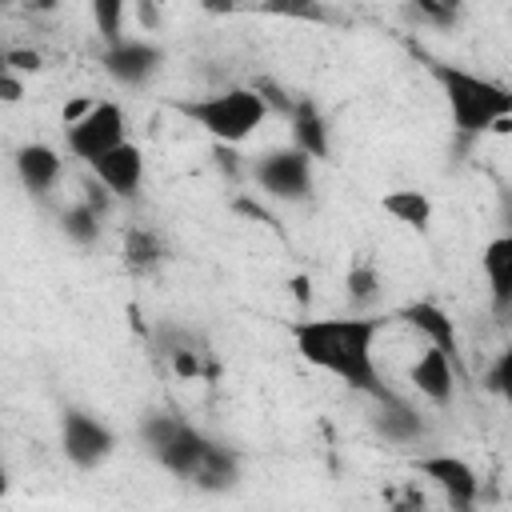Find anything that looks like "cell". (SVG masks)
Masks as SVG:
<instances>
[{
  "mask_svg": "<svg viewBox=\"0 0 512 512\" xmlns=\"http://www.w3.org/2000/svg\"><path fill=\"white\" fill-rule=\"evenodd\" d=\"M236 480H240V456L212 440V448L204 452L200 468L192 472V484L204 488V492H228Z\"/></svg>",
  "mask_w": 512,
  "mask_h": 512,
  "instance_id": "cell-16",
  "label": "cell"
},
{
  "mask_svg": "<svg viewBox=\"0 0 512 512\" xmlns=\"http://www.w3.org/2000/svg\"><path fill=\"white\" fill-rule=\"evenodd\" d=\"M348 300L352 304H368V300H376V292H380V276H376V268L368 264V260H356L352 268H348Z\"/></svg>",
  "mask_w": 512,
  "mask_h": 512,
  "instance_id": "cell-22",
  "label": "cell"
},
{
  "mask_svg": "<svg viewBox=\"0 0 512 512\" xmlns=\"http://www.w3.org/2000/svg\"><path fill=\"white\" fill-rule=\"evenodd\" d=\"M412 472H420L424 480H432L448 504L456 512H476V500H480V476L476 468L464 460V456H452V452H428V456H412Z\"/></svg>",
  "mask_w": 512,
  "mask_h": 512,
  "instance_id": "cell-7",
  "label": "cell"
},
{
  "mask_svg": "<svg viewBox=\"0 0 512 512\" xmlns=\"http://www.w3.org/2000/svg\"><path fill=\"white\" fill-rule=\"evenodd\" d=\"M60 172H64V160H60V152L52 144H24V148H16V176H20V184L32 196L52 192Z\"/></svg>",
  "mask_w": 512,
  "mask_h": 512,
  "instance_id": "cell-13",
  "label": "cell"
},
{
  "mask_svg": "<svg viewBox=\"0 0 512 512\" xmlns=\"http://www.w3.org/2000/svg\"><path fill=\"white\" fill-rule=\"evenodd\" d=\"M400 512H408V508H400Z\"/></svg>",
  "mask_w": 512,
  "mask_h": 512,
  "instance_id": "cell-34",
  "label": "cell"
},
{
  "mask_svg": "<svg viewBox=\"0 0 512 512\" xmlns=\"http://www.w3.org/2000/svg\"><path fill=\"white\" fill-rule=\"evenodd\" d=\"M4 492H8V472H4V464H0V500H4Z\"/></svg>",
  "mask_w": 512,
  "mask_h": 512,
  "instance_id": "cell-32",
  "label": "cell"
},
{
  "mask_svg": "<svg viewBox=\"0 0 512 512\" xmlns=\"http://www.w3.org/2000/svg\"><path fill=\"white\" fill-rule=\"evenodd\" d=\"M120 256H124V264H128L132 272H148V268H156V264L164 260V240H160L152 228L132 224V228H124Z\"/></svg>",
  "mask_w": 512,
  "mask_h": 512,
  "instance_id": "cell-18",
  "label": "cell"
},
{
  "mask_svg": "<svg viewBox=\"0 0 512 512\" xmlns=\"http://www.w3.org/2000/svg\"><path fill=\"white\" fill-rule=\"evenodd\" d=\"M380 208H384L396 224L416 228V232H428V224H432V200H428L424 192H416V188L384 192V196H380Z\"/></svg>",
  "mask_w": 512,
  "mask_h": 512,
  "instance_id": "cell-17",
  "label": "cell"
},
{
  "mask_svg": "<svg viewBox=\"0 0 512 512\" xmlns=\"http://www.w3.org/2000/svg\"><path fill=\"white\" fill-rule=\"evenodd\" d=\"M160 64H164V52H160L156 44L140 40V36H124L120 44L104 48V72H108L112 80L128 84V88L148 84V80L160 72Z\"/></svg>",
  "mask_w": 512,
  "mask_h": 512,
  "instance_id": "cell-9",
  "label": "cell"
},
{
  "mask_svg": "<svg viewBox=\"0 0 512 512\" xmlns=\"http://www.w3.org/2000/svg\"><path fill=\"white\" fill-rule=\"evenodd\" d=\"M88 168H92L96 184H100L108 196H116V200H132V196L140 192V184H144V152H140V144H132V140H124V144H116L112 152L96 156Z\"/></svg>",
  "mask_w": 512,
  "mask_h": 512,
  "instance_id": "cell-8",
  "label": "cell"
},
{
  "mask_svg": "<svg viewBox=\"0 0 512 512\" xmlns=\"http://www.w3.org/2000/svg\"><path fill=\"white\" fill-rule=\"evenodd\" d=\"M212 448V440L200 432V428H192L188 420H180V428L172 432V440L160 448V452H152L172 476H180V480H192V472L200 468V460H204V452Z\"/></svg>",
  "mask_w": 512,
  "mask_h": 512,
  "instance_id": "cell-14",
  "label": "cell"
},
{
  "mask_svg": "<svg viewBox=\"0 0 512 512\" xmlns=\"http://www.w3.org/2000/svg\"><path fill=\"white\" fill-rule=\"evenodd\" d=\"M128 140V124H124V108L116 100H96L76 124L64 128V144L72 156H80L84 164H92L96 156L112 152L116 144Z\"/></svg>",
  "mask_w": 512,
  "mask_h": 512,
  "instance_id": "cell-4",
  "label": "cell"
},
{
  "mask_svg": "<svg viewBox=\"0 0 512 512\" xmlns=\"http://www.w3.org/2000/svg\"><path fill=\"white\" fill-rule=\"evenodd\" d=\"M92 104H96V100H72V104L64 108V128H68V124H76V120H80V116H84Z\"/></svg>",
  "mask_w": 512,
  "mask_h": 512,
  "instance_id": "cell-29",
  "label": "cell"
},
{
  "mask_svg": "<svg viewBox=\"0 0 512 512\" xmlns=\"http://www.w3.org/2000/svg\"><path fill=\"white\" fill-rule=\"evenodd\" d=\"M404 324H412L424 340H428V348H436V352H444L456 368H460V336H456V324H452V316L440 308V304H432V300H408L400 312H396Z\"/></svg>",
  "mask_w": 512,
  "mask_h": 512,
  "instance_id": "cell-10",
  "label": "cell"
},
{
  "mask_svg": "<svg viewBox=\"0 0 512 512\" xmlns=\"http://www.w3.org/2000/svg\"><path fill=\"white\" fill-rule=\"evenodd\" d=\"M288 120H292V140H296L292 148H296V152H304L308 160H328V156H332L328 120H324V112H320L308 96H296Z\"/></svg>",
  "mask_w": 512,
  "mask_h": 512,
  "instance_id": "cell-12",
  "label": "cell"
},
{
  "mask_svg": "<svg viewBox=\"0 0 512 512\" xmlns=\"http://www.w3.org/2000/svg\"><path fill=\"white\" fill-rule=\"evenodd\" d=\"M480 268L488 276L496 316H508V308H512V236H492L480 252Z\"/></svg>",
  "mask_w": 512,
  "mask_h": 512,
  "instance_id": "cell-15",
  "label": "cell"
},
{
  "mask_svg": "<svg viewBox=\"0 0 512 512\" xmlns=\"http://www.w3.org/2000/svg\"><path fill=\"white\" fill-rule=\"evenodd\" d=\"M8 72V48H0V76Z\"/></svg>",
  "mask_w": 512,
  "mask_h": 512,
  "instance_id": "cell-33",
  "label": "cell"
},
{
  "mask_svg": "<svg viewBox=\"0 0 512 512\" xmlns=\"http://www.w3.org/2000/svg\"><path fill=\"white\" fill-rule=\"evenodd\" d=\"M136 16L144 20V28H156V24H160V12H156L152 4H136Z\"/></svg>",
  "mask_w": 512,
  "mask_h": 512,
  "instance_id": "cell-30",
  "label": "cell"
},
{
  "mask_svg": "<svg viewBox=\"0 0 512 512\" xmlns=\"http://www.w3.org/2000/svg\"><path fill=\"white\" fill-rule=\"evenodd\" d=\"M292 288H296V296H300V300H308V280H304V276H296V280H292Z\"/></svg>",
  "mask_w": 512,
  "mask_h": 512,
  "instance_id": "cell-31",
  "label": "cell"
},
{
  "mask_svg": "<svg viewBox=\"0 0 512 512\" xmlns=\"http://www.w3.org/2000/svg\"><path fill=\"white\" fill-rule=\"evenodd\" d=\"M412 12H416V16H428V20H436V24H452V20H456V4H432V0H420Z\"/></svg>",
  "mask_w": 512,
  "mask_h": 512,
  "instance_id": "cell-27",
  "label": "cell"
},
{
  "mask_svg": "<svg viewBox=\"0 0 512 512\" xmlns=\"http://www.w3.org/2000/svg\"><path fill=\"white\" fill-rule=\"evenodd\" d=\"M40 68H44V56L36 48H8V72L28 76V72H40Z\"/></svg>",
  "mask_w": 512,
  "mask_h": 512,
  "instance_id": "cell-25",
  "label": "cell"
},
{
  "mask_svg": "<svg viewBox=\"0 0 512 512\" xmlns=\"http://www.w3.org/2000/svg\"><path fill=\"white\" fill-rule=\"evenodd\" d=\"M180 112L192 124H200L216 144H244L268 120L264 100L248 84L224 88V92H212V96H200V100H184Z\"/></svg>",
  "mask_w": 512,
  "mask_h": 512,
  "instance_id": "cell-3",
  "label": "cell"
},
{
  "mask_svg": "<svg viewBox=\"0 0 512 512\" xmlns=\"http://www.w3.org/2000/svg\"><path fill=\"white\" fill-rule=\"evenodd\" d=\"M508 372H512V356H508V352H500V356H496V364H492V368H488V376H484L488 392L504 396V392H508Z\"/></svg>",
  "mask_w": 512,
  "mask_h": 512,
  "instance_id": "cell-26",
  "label": "cell"
},
{
  "mask_svg": "<svg viewBox=\"0 0 512 512\" xmlns=\"http://www.w3.org/2000/svg\"><path fill=\"white\" fill-rule=\"evenodd\" d=\"M428 72L436 76L444 100H448V112H452V124L464 132V136H480L488 132L496 120L512 116V92L488 76H476L468 68H456V64H440L432 60Z\"/></svg>",
  "mask_w": 512,
  "mask_h": 512,
  "instance_id": "cell-2",
  "label": "cell"
},
{
  "mask_svg": "<svg viewBox=\"0 0 512 512\" xmlns=\"http://www.w3.org/2000/svg\"><path fill=\"white\" fill-rule=\"evenodd\" d=\"M92 20L104 36V48L120 44L124 40V20H128V4H116V0H96L92 4Z\"/></svg>",
  "mask_w": 512,
  "mask_h": 512,
  "instance_id": "cell-21",
  "label": "cell"
},
{
  "mask_svg": "<svg viewBox=\"0 0 512 512\" xmlns=\"http://www.w3.org/2000/svg\"><path fill=\"white\" fill-rule=\"evenodd\" d=\"M172 360V372L180 376V380H196V376H204L208 368H204V352L200 348H180V352H172L168 356ZM212 376V372H208Z\"/></svg>",
  "mask_w": 512,
  "mask_h": 512,
  "instance_id": "cell-24",
  "label": "cell"
},
{
  "mask_svg": "<svg viewBox=\"0 0 512 512\" xmlns=\"http://www.w3.org/2000/svg\"><path fill=\"white\" fill-rule=\"evenodd\" d=\"M0 100H4V104L24 100V80H20L16 72H4V76H0Z\"/></svg>",
  "mask_w": 512,
  "mask_h": 512,
  "instance_id": "cell-28",
  "label": "cell"
},
{
  "mask_svg": "<svg viewBox=\"0 0 512 512\" xmlns=\"http://www.w3.org/2000/svg\"><path fill=\"white\" fill-rule=\"evenodd\" d=\"M100 212L92 208V204H84V200H76L72 208H64L60 212V228H64V236H72L76 244H92L96 236H100Z\"/></svg>",
  "mask_w": 512,
  "mask_h": 512,
  "instance_id": "cell-20",
  "label": "cell"
},
{
  "mask_svg": "<svg viewBox=\"0 0 512 512\" xmlns=\"http://www.w3.org/2000/svg\"><path fill=\"white\" fill-rule=\"evenodd\" d=\"M176 428H180V416H172V412H148V416L140 420V440H144L152 452H160V448L172 440Z\"/></svg>",
  "mask_w": 512,
  "mask_h": 512,
  "instance_id": "cell-23",
  "label": "cell"
},
{
  "mask_svg": "<svg viewBox=\"0 0 512 512\" xmlns=\"http://www.w3.org/2000/svg\"><path fill=\"white\" fill-rule=\"evenodd\" d=\"M60 444H64V456H68L76 468L92 472V468H100V464L112 456L116 436H112V428H108L100 416L80 412V408H68V412L60 416Z\"/></svg>",
  "mask_w": 512,
  "mask_h": 512,
  "instance_id": "cell-6",
  "label": "cell"
},
{
  "mask_svg": "<svg viewBox=\"0 0 512 512\" xmlns=\"http://www.w3.org/2000/svg\"><path fill=\"white\" fill-rule=\"evenodd\" d=\"M380 432L388 436V440H416L420 432H424V424H420V412H412L400 396H392V400H384V412H380Z\"/></svg>",
  "mask_w": 512,
  "mask_h": 512,
  "instance_id": "cell-19",
  "label": "cell"
},
{
  "mask_svg": "<svg viewBox=\"0 0 512 512\" xmlns=\"http://www.w3.org/2000/svg\"><path fill=\"white\" fill-rule=\"evenodd\" d=\"M376 316H312V320H292L288 336L300 352L304 364L336 376L340 384L372 396V400H392L396 392L380 384L376 372V336H380Z\"/></svg>",
  "mask_w": 512,
  "mask_h": 512,
  "instance_id": "cell-1",
  "label": "cell"
},
{
  "mask_svg": "<svg viewBox=\"0 0 512 512\" xmlns=\"http://www.w3.org/2000/svg\"><path fill=\"white\" fill-rule=\"evenodd\" d=\"M408 380H412L416 392H420L424 400H432V404H452V396H456V364H452L444 352H436V348H424V352L412 360Z\"/></svg>",
  "mask_w": 512,
  "mask_h": 512,
  "instance_id": "cell-11",
  "label": "cell"
},
{
  "mask_svg": "<svg viewBox=\"0 0 512 512\" xmlns=\"http://www.w3.org/2000/svg\"><path fill=\"white\" fill-rule=\"evenodd\" d=\"M252 176L256 184L276 196V200H308L312 196V160L296 148H276V152H264L256 164H252Z\"/></svg>",
  "mask_w": 512,
  "mask_h": 512,
  "instance_id": "cell-5",
  "label": "cell"
}]
</instances>
